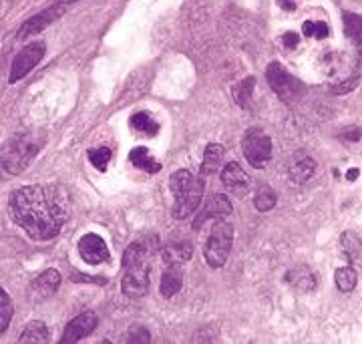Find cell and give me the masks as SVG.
I'll use <instances>...</instances> for the list:
<instances>
[{"label":"cell","mask_w":362,"mask_h":344,"mask_svg":"<svg viewBox=\"0 0 362 344\" xmlns=\"http://www.w3.org/2000/svg\"><path fill=\"white\" fill-rule=\"evenodd\" d=\"M13 219L33 240H52L61 234L66 222V205L57 188L26 185L8 200Z\"/></svg>","instance_id":"6da1fadb"},{"label":"cell","mask_w":362,"mask_h":344,"mask_svg":"<svg viewBox=\"0 0 362 344\" xmlns=\"http://www.w3.org/2000/svg\"><path fill=\"white\" fill-rule=\"evenodd\" d=\"M169 190L173 191V210L171 214L175 219H185L199 207L204 195V181L194 178L187 169H180L169 178Z\"/></svg>","instance_id":"7a4b0ae2"},{"label":"cell","mask_w":362,"mask_h":344,"mask_svg":"<svg viewBox=\"0 0 362 344\" xmlns=\"http://www.w3.org/2000/svg\"><path fill=\"white\" fill-rule=\"evenodd\" d=\"M40 149H42V137L37 133H21V135L13 137L2 149L4 171L11 176L23 173Z\"/></svg>","instance_id":"3957f363"},{"label":"cell","mask_w":362,"mask_h":344,"mask_svg":"<svg viewBox=\"0 0 362 344\" xmlns=\"http://www.w3.org/2000/svg\"><path fill=\"white\" fill-rule=\"evenodd\" d=\"M233 243V226L228 222L216 219V226L206 243V262L209 268H221L228 262V256Z\"/></svg>","instance_id":"277c9868"},{"label":"cell","mask_w":362,"mask_h":344,"mask_svg":"<svg viewBox=\"0 0 362 344\" xmlns=\"http://www.w3.org/2000/svg\"><path fill=\"white\" fill-rule=\"evenodd\" d=\"M266 79L272 91L280 97V101H284L286 105H294L296 101L302 99L304 95V85L290 75L284 67L280 63H270L266 69Z\"/></svg>","instance_id":"5b68a950"},{"label":"cell","mask_w":362,"mask_h":344,"mask_svg":"<svg viewBox=\"0 0 362 344\" xmlns=\"http://www.w3.org/2000/svg\"><path fill=\"white\" fill-rule=\"evenodd\" d=\"M242 151L250 161V166L262 169L270 161L272 139L266 133H262L259 129H250L244 135V141H242Z\"/></svg>","instance_id":"8992f818"},{"label":"cell","mask_w":362,"mask_h":344,"mask_svg":"<svg viewBox=\"0 0 362 344\" xmlns=\"http://www.w3.org/2000/svg\"><path fill=\"white\" fill-rule=\"evenodd\" d=\"M42 57H45V42H33V45L25 47L23 51L14 57L13 64H11L8 81H11V83L21 81L23 76L28 75V73L39 64V61Z\"/></svg>","instance_id":"52a82bcc"},{"label":"cell","mask_w":362,"mask_h":344,"mask_svg":"<svg viewBox=\"0 0 362 344\" xmlns=\"http://www.w3.org/2000/svg\"><path fill=\"white\" fill-rule=\"evenodd\" d=\"M123 294H127L131 298H137L149 290V266L147 264H137V266L125 268V276H123Z\"/></svg>","instance_id":"ba28073f"},{"label":"cell","mask_w":362,"mask_h":344,"mask_svg":"<svg viewBox=\"0 0 362 344\" xmlns=\"http://www.w3.org/2000/svg\"><path fill=\"white\" fill-rule=\"evenodd\" d=\"M97 314L95 312H83V314H78L77 319H73L69 324H66L65 332H63V338H61V343L63 344H71V343H78L81 338H85V336H89L90 332L97 328Z\"/></svg>","instance_id":"9c48e42d"},{"label":"cell","mask_w":362,"mask_h":344,"mask_svg":"<svg viewBox=\"0 0 362 344\" xmlns=\"http://www.w3.org/2000/svg\"><path fill=\"white\" fill-rule=\"evenodd\" d=\"M230 214H232V202L223 193H214L206 202V205L202 207L199 216L195 217L194 228L199 229L207 219H221V217L230 216Z\"/></svg>","instance_id":"30bf717a"},{"label":"cell","mask_w":362,"mask_h":344,"mask_svg":"<svg viewBox=\"0 0 362 344\" xmlns=\"http://www.w3.org/2000/svg\"><path fill=\"white\" fill-rule=\"evenodd\" d=\"M221 183H223V188L233 193L235 197H244L247 191H250V178H247V173L240 167V164H228V166L223 167V171H221Z\"/></svg>","instance_id":"8fae6325"},{"label":"cell","mask_w":362,"mask_h":344,"mask_svg":"<svg viewBox=\"0 0 362 344\" xmlns=\"http://www.w3.org/2000/svg\"><path fill=\"white\" fill-rule=\"evenodd\" d=\"M78 254L85 262L89 264H101L109 260V250H107V243L101 236L97 234H87L81 238L78 242Z\"/></svg>","instance_id":"7c38bea8"},{"label":"cell","mask_w":362,"mask_h":344,"mask_svg":"<svg viewBox=\"0 0 362 344\" xmlns=\"http://www.w3.org/2000/svg\"><path fill=\"white\" fill-rule=\"evenodd\" d=\"M63 11H65V8H63V4H57V6H51V8L42 11V13L30 16L25 25L21 26V30H18V38L33 37V35H37V33H40V30H45L47 26L51 25L52 21H57V18L63 14Z\"/></svg>","instance_id":"4fadbf2b"},{"label":"cell","mask_w":362,"mask_h":344,"mask_svg":"<svg viewBox=\"0 0 362 344\" xmlns=\"http://www.w3.org/2000/svg\"><path fill=\"white\" fill-rule=\"evenodd\" d=\"M316 171V161L312 159L308 153H296L290 164H288V178L292 183H306L310 181L312 176Z\"/></svg>","instance_id":"5bb4252c"},{"label":"cell","mask_w":362,"mask_h":344,"mask_svg":"<svg viewBox=\"0 0 362 344\" xmlns=\"http://www.w3.org/2000/svg\"><path fill=\"white\" fill-rule=\"evenodd\" d=\"M59 286H61V274H59V270H47V272H42L39 278H35L33 282V294L37 296V300H47V298H51L52 294L59 290Z\"/></svg>","instance_id":"9a60e30c"},{"label":"cell","mask_w":362,"mask_h":344,"mask_svg":"<svg viewBox=\"0 0 362 344\" xmlns=\"http://www.w3.org/2000/svg\"><path fill=\"white\" fill-rule=\"evenodd\" d=\"M183 284V272H181L180 264H169V268L161 276V294L165 298H171L181 290Z\"/></svg>","instance_id":"2e32d148"},{"label":"cell","mask_w":362,"mask_h":344,"mask_svg":"<svg viewBox=\"0 0 362 344\" xmlns=\"http://www.w3.org/2000/svg\"><path fill=\"white\" fill-rule=\"evenodd\" d=\"M223 161V147L218 143H209L206 147V155L202 161V176H214L218 173V169L221 167Z\"/></svg>","instance_id":"e0dca14e"},{"label":"cell","mask_w":362,"mask_h":344,"mask_svg":"<svg viewBox=\"0 0 362 344\" xmlns=\"http://www.w3.org/2000/svg\"><path fill=\"white\" fill-rule=\"evenodd\" d=\"M340 246H342L344 254L349 256L350 264L362 266V242L354 231H344L340 236Z\"/></svg>","instance_id":"ac0fdd59"},{"label":"cell","mask_w":362,"mask_h":344,"mask_svg":"<svg viewBox=\"0 0 362 344\" xmlns=\"http://www.w3.org/2000/svg\"><path fill=\"white\" fill-rule=\"evenodd\" d=\"M344 35L362 55V18L354 13H344Z\"/></svg>","instance_id":"d6986e66"},{"label":"cell","mask_w":362,"mask_h":344,"mask_svg":"<svg viewBox=\"0 0 362 344\" xmlns=\"http://www.w3.org/2000/svg\"><path fill=\"white\" fill-rule=\"evenodd\" d=\"M129 161L137 167V169H143V171H147V173H157V171L161 169V166L149 155V151H147L145 147H135V149H131Z\"/></svg>","instance_id":"ffe728a7"},{"label":"cell","mask_w":362,"mask_h":344,"mask_svg":"<svg viewBox=\"0 0 362 344\" xmlns=\"http://www.w3.org/2000/svg\"><path fill=\"white\" fill-rule=\"evenodd\" d=\"M192 254H194V248L189 243H169L161 256L165 264H181V262H187Z\"/></svg>","instance_id":"44dd1931"},{"label":"cell","mask_w":362,"mask_h":344,"mask_svg":"<svg viewBox=\"0 0 362 344\" xmlns=\"http://www.w3.org/2000/svg\"><path fill=\"white\" fill-rule=\"evenodd\" d=\"M49 338H51L49 328H47L42 322L35 320V322H30V324L26 326L25 331L21 332L18 343H49Z\"/></svg>","instance_id":"7402d4cb"},{"label":"cell","mask_w":362,"mask_h":344,"mask_svg":"<svg viewBox=\"0 0 362 344\" xmlns=\"http://www.w3.org/2000/svg\"><path fill=\"white\" fill-rule=\"evenodd\" d=\"M334 280H337V286L340 292H352L356 282H358V274L352 266L338 268L337 274H334Z\"/></svg>","instance_id":"603a6c76"},{"label":"cell","mask_w":362,"mask_h":344,"mask_svg":"<svg viewBox=\"0 0 362 344\" xmlns=\"http://www.w3.org/2000/svg\"><path fill=\"white\" fill-rule=\"evenodd\" d=\"M129 123L135 131H141L145 135H156L157 129H159V125H157L156 121L149 117V113H145V111H139V113L133 115L129 119Z\"/></svg>","instance_id":"cb8c5ba5"},{"label":"cell","mask_w":362,"mask_h":344,"mask_svg":"<svg viewBox=\"0 0 362 344\" xmlns=\"http://www.w3.org/2000/svg\"><path fill=\"white\" fill-rule=\"evenodd\" d=\"M254 205H256L258 212H270L272 207L276 205V191L272 190L270 185H262V188L256 191Z\"/></svg>","instance_id":"d4e9b609"},{"label":"cell","mask_w":362,"mask_h":344,"mask_svg":"<svg viewBox=\"0 0 362 344\" xmlns=\"http://www.w3.org/2000/svg\"><path fill=\"white\" fill-rule=\"evenodd\" d=\"M254 85H256V81H254L252 76H247V79H244L240 85H235L232 91L233 101L238 103L240 107H247V101H250V97H252Z\"/></svg>","instance_id":"484cf974"},{"label":"cell","mask_w":362,"mask_h":344,"mask_svg":"<svg viewBox=\"0 0 362 344\" xmlns=\"http://www.w3.org/2000/svg\"><path fill=\"white\" fill-rule=\"evenodd\" d=\"M13 320V302L8 298V294L0 292V332H6L8 324Z\"/></svg>","instance_id":"4316f807"},{"label":"cell","mask_w":362,"mask_h":344,"mask_svg":"<svg viewBox=\"0 0 362 344\" xmlns=\"http://www.w3.org/2000/svg\"><path fill=\"white\" fill-rule=\"evenodd\" d=\"M89 161L93 166L97 167L99 171H105L109 161H111V149L109 147H97V149H90L89 151Z\"/></svg>","instance_id":"83f0119b"},{"label":"cell","mask_w":362,"mask_h":344,"mask_svg":"<svg viewBox=\"0 0 362 344\" xmlns=\"http://www.w3.org/2000/svg\"><path fill=\"white\" fill-rule=\"evenodd\" d=\"M302 30H304V35L306 37H316V38H326L328 37V25L322 23V21H306L304 25H302Z\"/></svg>","instance_id":"f1b7e54d"},{"label":"cell","mask_w":362,"mask_h":344,"mask_svg":"<svg viewBox=\"0 0 362 344\" xmlns=\"http://www.w3.org/2000/svg\"><path fill=\"white\" fill-rule=\"evenodd\" d=\"M129 343H149V332L145 331V328H139V331H131L129 332V338H127Z\"/></svg>","instance_id":"f546056e"},{"label":"cell","mask_w":362,"mask_h":344,"mask_svg":"<svg viewBox=\"0 0 362 344\" xmlns=\"http://www.w3.org/2000/svg\"><path fill=\"white\" fill-rule=\"evenodd\" d=\"M282 40H284V45L288 47V49H294V47L298 45V35L296 33H286Z\"/></svg>","instance_id":"4dcf8cb0"},{"label":"cell","mask_w":362,"mask_h":344,"mask_svg":"<svg viewBox=\"0 0 362 344\" xmlns=\"http://www.w3.org/2000/svg\"><path fill=\"white\" fill-rule=\"evenodd\" d=\"M284 11H294L298 6V0H278Z\"/></svg>","instance_id":"1f68e13d"},{"label":"cell","mask_w":362,"mask_h":344,"mask_svg":"<svg viewBox=\"0 0 362 344\" xmlns=\"http://www.w3.org/2000/svg\"><path fill=\"white\" fill-rule=\"evenodd\" d=\"M356 176H358V169H350L349 173H346L349 181H354V179H356Z\"/></svg>","instance_id":"d6a6232c"},{"label":"cell","mask_w":362,"mask_h":344,"mask_svg":"<svg viewBox=\"0 0 362 344\" xmlns=\"http://www.w3.org/2000/svg\"><path fill=\"white\" fill-rule=\"evenodd\" d=\"M71 2H77V0H57V4H71Z\"/></svg>","instance_id":"836d02e7"}]
</instances>
